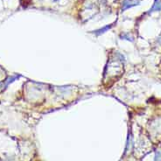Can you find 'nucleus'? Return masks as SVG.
<instances>
[{
	"instance_id": "obj_1",
	"label": "nucleus",
	"mask_w": 161,
	"mask_h": 161,
	"mask_svg": "<svg viewBox=\"0 0 161 161\" xmlns=\"http://www.w3.org/2000/svg\"><path fill=\"white\" fill-rule=\"evenodd\" d=\"M139 3L138 0H124V10L129 8V7H131V6H134L136 5H138Z\"/></svg>"
},
{
	"instance_id": "obj_3",
	"label": "nucleus",
	"mask_w": 161,
	"mask_h": 161,
	"mask_svg": "<svg viewBox=\"0 0 161 161\" xmlns=\"http://www.w3.org/2000/svg\"><path fill=\"white\" fill-rule=\"evenodd\" d=\"M2 86H4V87L6 86V83H5V84H4V83H0V89H1V87H2Z\"/></svg>"
},
{
	"instance_id": "obj_2",
	"label": "nucleus",
	"mask_w": 161,
	"mask_h": 161,
	"mask_svg": "<svg viewBox=\"0 0 161 161\" xmlns=\"http://www.w3.org/2000/svg\"><path fill=\"white\" fill-rule=\"evenodd\" d=\"M160 10H161V3L159 2V1H156L153 7L150 10V12L154 11H160Z\"/></svg>"
}]
</instances>
